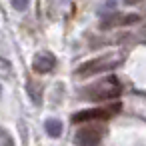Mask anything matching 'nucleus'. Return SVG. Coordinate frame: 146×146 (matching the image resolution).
Wrapping results in <instances>:
<instances>
[{
	"instance_id": "f257e3e1",
	"label": "nucleus",
	"mask_w": 146,
	"mask_h": 146,
	"mask_svg": "<svg viewBox=\"0 0 146 146\" xmlns=\"http://www.w3.org/2000/svg\"><path fill=\"white\" fill-rule=\"evenodd\" d=\"M120 92H122V86H120L116 76H108V78H104V80H100L92 86L82 88V94L86 96V100H96V102L118 98Z\"/></svg>"
},
{
	"instance_id": "f03ea898",
	"label": "nucleus",
	"mask_w": 146,
	"mask_h": 146,
	"mask_svg": "<svg viewBox=\"0 0 146 146\" xmlns=\"http://www.w3.org/2000/svg\"><path fill=\"white\" fill-rule=\"evenodd\" d=\"M122 58H124L122 54H104V56H100V58H94V60L82 64V66L76 70V74H78V76H92V74L110 70V68H114L116 64H120Z\"/></svg>"
},
{
	"instance_id": "7ed1b4c3",
	"label": "nucleus",
	"mask_w": 146,
	"mask_h": 146,
	"mask_svg": "<svg viewBox=\"0 0 146 146\" xmlns=\"http://www.w3.org/2000/svg\"><path fill=\"white\" fill-rule=\"evenodd\" d=\"M102 134L104 130L100 126H84L76 132L74 142L78 146H98V142L102 140Z\"/></svg>"
},
{
	"instance_id": "20e7f679",
	"label": "nucleus",
	"mask_w": 146,
	"mask_h": 146,
	"mask_svg": "<svg viewBox=\"0 0 146 146\" xmlns=\"http://www.w3.org/2000/svg\"><path fill=\"white\" fill-rule=\"evenodd\" d=\"M120 106H114V108H90V110H80L72 116V122L78 124V122H88V120H102V118H108L114 110H118Z\"/></svg>"
},
{
	"instance_id": "39448f33",
	"label": "nucleus",
	"mask_w": 146,
	"mask_h": 146,
	"mask_svg": "<svg viewBox=\"0 0 146 146\" xmlns=\"http://www.w3.org/2000/svg\"><path fill=\"white\" fill-rule=\"evenodd\" d=\"M54 66H56V56L52 52H48V50H40L32 58V68L38 74H46V72L54 70Z\"/></svg>"
},
{
	"instance_id": "423d86ee",
	"label": "nucleus",
	"mask_w": 146,
	"mask_h": 146,
	"mask_svg": "<svg viewBox=\"0 0 146 146\" xmlns=\"http://www.w3.org/2000/svg\"><path fill=\"white\" fill-rule=\"evenodd\" d=\"M44 128H46V134L52 136V138H58L62 134V122L58 118H48L46 124H44Z\"/></svg>"
},
{
	"instance_id": "0eeeda50",
	"label": "nucleus",
	"mask_w": 146,
	"mask_h": 146,
	"mask_svg": "<svg viewBox=\"0 0 146 146\" xmlns=\"http://www.w3.org/2000/svg\"><path fill=\"white\" fill-rule=\"evenodd\" d=\"M28 92H30V98H32V102H34V104H40L42 86H40V84H36V90H34V86H32V82H30V84H28Z\"/></svg>"
},
{
	"instance_id": "6e6552de",
	"label": "nucleus",
	"mask_w": 146,
	"mask_h": 146,
	"mask_svg": "<svg viewBox=\"0 0 146 146\" xmlns=\"http://www.w3.org/2000/svg\"><path fill=\"white\" fill-rule=\"evenodd\" d=\"M10 74H12V66H10V62H8V60H4L2 56H0V76L8 78Z\"/></svg>"
},
{
	"instance_id": "1a4fd4ad",
	"label": "nucleus",
	"mask_w": 146,
	"mask_h": 146,
	"mask_svg": "<svg viewBox=\"0 0 146 146\" xmlns=\"http://www.w3.org/2000/svg\"><path fill=\"white\" fill-rule=\"evenodd\" d=\"M28 4H30V0H12V8L14 10H26L28 8Z\"/></svg>"
},
{
	"instance_id": "9d476101",
	"label": "nucleus",
	"mask_w": 146,
	"mask_h": 146,
	"mask_svg": "<svg viewBox=\"0 0 146 146\" xmlns=\"http://www.w3.org/2000/svg\"><path fill=\"white\" fill-rule=\"evenodd\" d=\"M106 10H116V2H114V0H108L104 6H100V10H98V12H100V14H104Z\"/></svg>"
},
{
	"instance_id": "9b49d317",
	"label": "nucleus",
	"mask_w": 146,
	"mask_h": 146,
	"mask_svg": "<svg viewBox=\"0 0 146 146\" xmlns=\"http://www.w3.org/2000/svg\"><path fill=\"white\" fill-rule=\"evenodd\" d=\"M138 2H142V0H124V4H138Z\"/></svg>"
},
{
	"instance_id": "f8f14e48",
	"label": "nucleus",
	"mask_w": 146,
	"mask_h": 146,
	"mask_svg": "<svg viewBox=\"0 0 146 146\" xmlns=\"http://www.w3.org/2000/svg\"><path fill=\"white\" fill-rule=\"evenodd\" d=\"M0 96H2V86H0Z\"/></svg>"
}]
</instances>
